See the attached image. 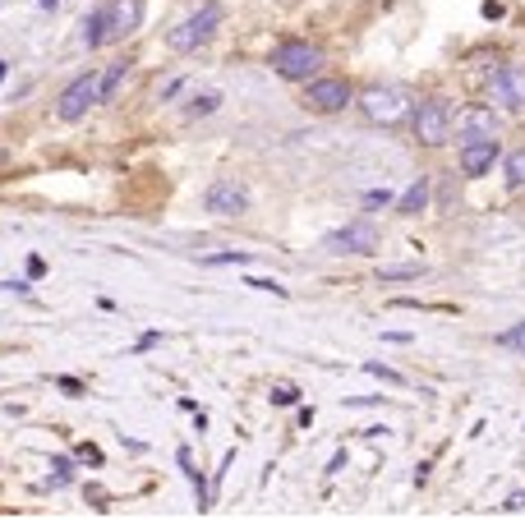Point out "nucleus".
<instances>
[{
    "mask_svg": "<svg viewBox=\"0 0 525 520\" xmlns=\"http://www.w3.org/2000/svg\"><path fill=\"white\" fill-rule=\"evenodd\" d=\"M244 286H254V290H272V295H282V299H286V286H276V281H258V277H249Z\"/></svg>",
    "mask_w": 525,
    "mask_h": 520,
    "instance_id": "obj_22",
    "label": "nucleus"
},
{
    "mask_svg": "<svg viewBox=\"0 0 525 520\" xmlns=\"http://www.w3.org/2000/svg\"><path fill=\"white\" fill-rule=\"evenodd\" d=\"M272 69L291 78V84H309V78H318L323 69V51L309 46V42H282L272 51Z\"/></svg>",
    "mask_w": 525,
    "mask_h": 520,
    "instance_id": "obj_2",
    "label": "nucleus"
},
{
    "mask_svg": "<svg viewBox=\"0 0 525 520\" xmlns=\"http://www.w3.org/2000/svg\"><path fill=\"white\" fill-rule=\"evenodd\" d=\"M208 263L221 267V263H249V258H244V254H217V258H208Z\"/></svg>",
    "mask_w": 525,
    "mask_h": 520,
    "instance_id": "obj_25",
    "label": "nucleus"
},
{
    "mask_svg": "<svg viewBox=\"0 0 525 520\" xmlns=\"http://www.w3.org/2000/svg\"><path fill=\"white\" fill-rule=\"evenodd\" d=\"M424 203H429V184L424 180H414L406 194H401V203H397V212L401 216H414V212H424Z\"/></svg>",
    "mask_w": 525,
    "mask_h": 520,
    "instance_id": "obj_14",
    "label": "nucleus"
},
{
    "mask_svg": "<svg viewBox=\"0 0 525 520\" xmlns=\"http://www.w3.org/2000/svg\"><path fill=\"white\" fill-rule=\"evenodd\" d=\"M378 244L382 240H378V226L373 222H350L341 231H332L323 249L327 254H378Z\"/></svg>",
    "mask_w": 525,
    "mask_h": 520,
    "instance_id": "obj_7",
    "label": "nucleus"
},
{
    "mask_svg": "<svg viewBox=\"0 0 525 520\" xmlns=\"http://www.w3.org/2000/svg\"><path fill=\"white\" fill-rule=\"evenodd\" d=\"M414 277H424V267H382L378 272V281H414Z\"/></svg>",
    "mask_w": 525,
    "mask_h": 520,
    "instance_id": "obj_19",
    "label": "nucleus"
},
{
    "mask_svg": "<svg viewBox=\"0 0 525 520\" xmlns=\"http://www.w3.org/2000/svg\"><path fill=\"white\" fill-rule=\"evenodd\" d=\"M299 401V392L291 387V382H276V387H272V405H295Z\"/></svg>",
    "mask_w": 525,
    "mask_h": 520,
    "instance_id": "obj_20",
    "label": "nucleus"
},
{
    "mask_svg": "<svg viewBox=\"0 0 525 520\" xmlns=\"http://www.w3.org/2000/svg\"><path fill=\"white\" fill-rule=\"evenodd\" d=\"M503 171H507V184H512V189H525V148H516V152L507 157Z\"/></svg>",
    "mask_w": 525,
    "mask_h": 520,
    "instance_id": "obj_16",
    "label": "nucleus"
},
{
    "mask_svg": "<svg viewBox=\"0 0 525 520\" xmlns=\"http://www.w3.org/2000/svg\"><path fill=\"white\" fill-rule=\"evenodd\" d=\"M359 111H365V120L373 125H401L410 116V93L397 88V84H382V88H369L365 97H359Z\"/></svg>",
    "mask_w": 525,
    "mask_h": 520,
    "instance_id": "obj_3",
    "label": "nucleus"
},
{
    "mask_svg": "<svg viewBox=\"0 0 525 520\" xmlns=\"http://www.w3.org/2000/svg\"><path fill=\"white\" fill-rule=\"evenodd\" d=\"M503 350H516V354H525V322H516V327H507V332H497L493 337Z\"/></svg>",
    "mask_w": 525,
    "mask_h": 520,
    "instance_id": "obj_18",
    "label": "nucleus"
},
{
    "mask_svg": "<svg viewBox=\"0 0 525 520\" xmlns=\"http://www.w3.org/2000/svg\"><path fill=\"white\" fill-rule=\"evenodd\" d=\"M221 19H226V10L217 5V0H208V5H199L189 19H180L171 33H166V46L180 51V56H189V51H199L203 42H212V33L221 28Z\"/></svg>",
    "mask_w": 525,
    "mask_h": 520,
    "instance_id": "obj_1",
    "label": "nucleus"
},
{
    "mask_svg": "<svg viewBox=\"0 0 525 520\" xmlns=\"http://www.w3.org/2000/svg\"><path fill=\"white\" fill-rule=\"evenodd\" d=\"M102 102V74H78L74 84L61 93V102H55V116L61 120H83L88 116V106H97Z\"/></svg>",
    "mask_w": 525,
    "mask_h": 520,
    "instance_id": "obj_5",
    "label": "nucleus"
},
{
    "mask_svg": "<svg viewBox=\"0 0 525 520\" xmlns=\"http://www.w3.org/2000/svg\"><path fill=\"white\" fill-rule=\"evenodd\" d=\"M138 14H144V0H116L111 5V28H106V42H120L138 28Z\"/></svg>",
    "mask_w": 525,
    "mask_h": 520,
    "instance_id": "obj_12",
    "label": "nucleus"
},
{
    "mask_svg": "<svg viewBox=\"0 0 525 520\" xmlns=\"http://www.w3.org/2000/svg\"><path fill=\"white\" fill-rule=\"evenodd\" d=\"M452 106L442 102V97H429L420 102V111H414V139H420L424 148H442L452 139Z\"/></svg>",
    "mask_w": 525,
    "mask_h": 520,
    "instance_id": "obj_4",
    "label": "nucleus"
},
{
    "mask_svg": "<svg viewBox=\"0 0 525 520\" xmlns=\"http://www.w3.org/2000/svg\"><path fill=\"white\" fill-rule=\"evenodd\" d=\"M51 5H61V0H42V10H51Z\"/></svg>",
    "mask_w": 525,
    "mask_h": 520,
    "instance_id": "obj_27",
    "label": "nucleus"
},
{
    "mask_svg": "<svg viewBox=\"0 0 525 520\" xmlns=\"http://www.w3.org/2000/svg\"><path fill=\"white\" fill-rule=\"evenodd\" d=\"M365 203H369V207H382V203H392V194H387V189H373Z\"/></svg>",
    "mask_w": 525,
    "mask_h": 520,
    "instance_id": "obj_24",
    "label": "nucleus"
},
{
    "mask_svg": "<svg viewBox=\"0 0 525 520\" xmlns=\"http://www.w3.org/2000/svg\"><path fill=\"white\" fill-rule=\"evenodd\" d=\"M493 97L512 106V111H525V65H503L493 74Z\"/></svg>",
    "mask_w": 525,
    "mask_h": 520,
    "instance_id": "obj_10",
    "label": "nucleus"
},
{
    "mask_svg": "<svg viewBox=\"0 0 525 520\" xmlns=\"http://www.w3.org/2000/svg\"><path fill=\"white\" fill-rule=\"evenodd\" d=\"M350 106V84L346 78H309V88H304V111L314 116H337Z\"/></svg>",
    "mask_w": 525,
    "mask_h": 520,
    "instance_id": "obj_6",
    "label": "nucleus"
},
{
    "mask_svg": "<svg viewBox=\"0 0 525 520\" xmlns=\"http://www.w3.org/2000/svg\"><path fill=\"white\" fill-rule=\"evenodd\" d=\"M217 106H221V97H217V93H203V97H193V102L185 106V116H189V120H199V116H212Z\"/></svg>",
    "mask_w": 525,
    "mask_h": 520,
    "instance_id": "obj_17",
    "label": "nucleus"
},
{
    "mask_svg": "<svg viewBox=\"0 0 525 520\" xmlns=\"http://www.w3.org/2000/svg\"><path fill=\"white\" fill-rule=\"evenodd\" d=\"M365 369H369L373 378H382V382H392V387L401 382V373H397V369H382V364H365Z\"/></svg>",
    "mask_w": 525,
    "mask_h": 520,
    "instance_id": "obj_21",
    "label": "nucleus"
},
{
    "mask_svg": "<svg viewBox=\"0 0 525 520\" xmlns=\"http://www.w3.org/2000/svg\"><path fill=\"white\" fill-rule=\"evenodd\" d=\"M78 456L88 460V465H102V451H97V447H78Z\"/></svg>",
    "mask_w": 525,
    "mask_h": 520,
    "instance_id": "obj_26",
    "label": "nucleus"
},
{
    "mask_svg": "<svg viewBox=\"0 0 525 520\" xmlns=\"http://www.w3.org/2000/svg\"><path fill=\"white\" fill-rule=\"evenodd\" d=\"M106 28H111V5H97L88 19H83V46H102L106 42Z\"/></svg>",
    "mask_w": 525,
    "mask_h": 520,
    "instance_id": "obj_13",
    "label": "nucleus"
},
{
    "mask_svg": "<svg viewBox=\"0 0 525 520\" xmlns=\"http://www.w3.org/2000/svg\"><path fill=\"white\" fill-rule=\"evenodd\" d=\"M503 511H507V516H516V511H525V492H512V498L503 502Z\"/></svg>",
    "mask_w": 525,
    "mask_h": 520,
    "instance_id": "obj_23",
    "label": "nucleus"
},
{
    "mask_svg": "<svg viewBox=\"0 0 525 520\" xmlns=\"http://www.w3.org/2000/svg\"><path fill=\"white\" fill-rule=\"evenodd\" d=\"M5 69H10V65H5V61H0V78H5Z\"/></svg>",
    "mask_w": 525,
    "mask_h": 520,
    "instance_id": "obj_28",
    "label": "nucleus"
},
{
    "mask_svg": "<svg viewBox=\"0 0 525 520\" xmlns=\"http://www.w3.org/2000/svg\"><path fill=\"white\" fill-rule=\"evenodd\" d=\"M125 74H129V65L120 61V65H111L106 74H102V102H111V97H116V88L125 84Z\"/></svg>",
    "mask_w": 525,
    "mask_h": 520,
    "instance_id": "obj_15",
    "label": "nucleus"
},
{
    "mask_svg": "<svg viewBox=\"0 0 525 520\" xmlns=\"http://www.w3.org/2000/svg\"><path fill=\"white\" fill-rule=\"evenodd\" d=\"M493 161H497V139L461 143V171H465V175H484V171H493Z\"/></svg>",
    "mask_w": 525,
    "mask_h": 520,
    "instance_id": "obj_11",
    "label": "nucleus"
},
{
    "mask_svg": "<svg viewBox=\"0 0 525 520\" xmlns=\"http://www.w3.org/2000/svg\"><path fill=\"white\" fill-rule=\"evenodd\" d=\"M452 129H456V139L461 143H475V139H497V116H493V106H465V111L452 120Z\"/></svg>",
    "mask_w": 525,
    "mask_h": 520,
    "instance_id": "obj_9",
    "label": "nucleus"
},
{
    "mask_svg": "<svg viewBox=\"0 0 525 520\" xmlns=\"http://www.w3.org/2000/svg\"><path fill=\"white\" fill-rule=\"evenodd\" d=\"M203 207L212 216H244L249 212V189L240 180H212L208 194H203Z\"/></svg>",
    "mask_w": 525,
    "mask_h": 520,
    "instance_id": "obj_8",
    "label": "nucleus"
}]
</instances>
